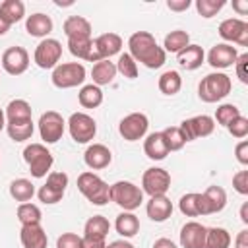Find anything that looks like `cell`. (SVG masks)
Instances as JSON below:
<instances>
[{"mask_svg": "<svg viewBox=\"0 0 248 248\" xmlns=\"http://www.w3.org/2000/svg\"><path fill=\"white\" fill-rule=\"evenodd\" d=\"M128 48H130V56L136 62H141L145 68L149 70H157L165 64L167 60V52L163 50V46L157 45L155 37L149 31H136L130 35L128 39Z\"/></svg>", "mask_w": 248, "mask_h": 248, "instance_id": "cell-1", "label": "cell"}, {"mask_svg": "<svg viewBox=\"0 0 248 248\" xmlns=\"http://www.w3.org/2000/svg\"><path fill=\"white\" fill-rule=\"evenodd\" d=\"M232 89V81L225 72H211L202 78L198 85V97L203 103H219L223 101Z\"/></svg>", "mask_w": 248, "mask_h": 248, "instance_id": "cell-2", "label": "cell"}, {"mask_svg": "<svg viewBox=\"0 0 248 248\" xmlns=\"http://www.w3.org/2000/svg\"><path fill=\"white\" fill-rule=\"evenodd\" d=\"M110 202H114L124 211H134L143 203V192L140 186H136L130 180H118L108 190Z\"/></svg>", "mask_w": 248, "mask_h": 248, "instance_id": "cell-3", "label": "cell"}, {"mask_svg": "<svg viewBox=\"0 0 248 248\" xmlns=\"http://www.w3.org/2000/svg\"><path fill=\"white\" fill-rule=\"evenodd\" d=\"M78 190L93 203V205H105L107 202H110L108 198V190L110 186L101 178L97 176L95 172L91 170H85L78 176Z\"/></svg>", "mask_w": 248, "mask_h": 248, "instance_id": "cell-4", "label": "cell"}, {"mask_svg": "<svg viewBox=\"0 0 248 248\" xmlns=\"http://www.w3.org/2000/svg\"><path fill=\"white\" fill-rule=\"evenodd\" d=\"M23 159H25V163L29 167L31 176H35V178L46 176L50 167H52V163H54V157L46 149L45 143H29L23 149Z\"/></svg>", "mask_w": 248, "mask_h": 248, "instance_id": "cell-5", "label": "cell"}, {"mask_svg": "<svg viewBox=\"0 0 248 248\" xmlns=\"http://www.w3.org/2000/svg\"><path fill=\"white\" fill-rule=\"evenodd\" d=\"M85 66L81 62H64L52 70V85L58 89H72L85 81Z\"/></svg>", "mask_w": 248, "mask_h": 248, "instance_id": "cell-6", "label": "cell"}, {"mask_svg": "<svg viewBox=\"0 0 248 248\" xmlns=\"http://www.w3.org/2000/svg\"><path fill=\"white\" fill-rule=\"evenodd\" d=\"M68 132L76 143H89L97 134V122L85 112H74L68 118Z\"/></svg>", "mask_w": 248, "mask_h": 248, "instance_id": "cell-7", "label": "cell"}, {"mask_svg": "<svg viewBox=\"0 0 248 248\" xmlns=\"http://www.w3.org/2000/svg\"><path fill=\"white\" fill-rule=\"evenodd\" d=\"M66 186H68V174L62 172V170H54V172H48L46 182L39 188L37 196L43 203L52 205V203H58L64 198Z\"/></svg>", "mask_w": 248, "mask_h": 248, "instance_id": "cell-8", "label": "cell"}, {"mask_svg": "<svg viewBox=\"0 0 248 248\" xmlns=\"http://www.w3.org/2000/svg\"><path fill=\"white\" fill-rule=\"evenodd\" d=\"M60 58H62V45H60V41L48 39V37L43 39V41L37 45L35 52H33L35 64H37L39 68H43V70H54V68L58 66Z\"/></svg>", "mask_w": 248, "mask_h": 248, "instance_id": "cell-9", "label": "cell"}, {"mask_svg": "<svg viewBox=\"0 0 248 248\" xmlns=\"http://www.w3.org/2000/svg\"><path fill=\"white\" fill-rule=\"evenodd\" d=\"M122 48V37L116 33H103L91 43V54L89 62H99V60H108L110 56L118 54Z\"/></svg>", "mask_w": 248, "mask_h": 248, "instance_id": "cell-10", "label": "cell"}, {"mask_svg": "<svg viewBox=\"0 0 248 248\" xmlns=\"http://www.w3.org/2000/svg\"><path fill=\"white\" fill-rule=\"evenodd\" d=\"M66 130V120L56 110H46L39 118V134L45 143H56Z\"/></svg>", "mask_w": 248, "mask_h": 248, "instance_id": "cell-11", "label": "cell"}, {"mask_svg": "<svg viewBox=\"0 0 248 248\" xmlns=\"http://www.w3.org/2000/svg\"><path fill=\"white\" fill-rule=\"evenodd\" d=\"M170 188V174L161 167H151L141 176V192H145L149 198L153 196H165Z\"/></svg>", "mask_w": 248, "mask_h": 248, "instance_id": "cell-12", "label": "cell"}, {"mask_svg": "<svg viewBox=\"0 0 248 248\" xmlns=\"http://www.w3.org/2000/svg\"><path fill=\"white\" fill-rule=\"evenodd\" d=\"M149 120L143 112H130L118 124V132L126 141H138L147 134Z\"/></svg>", "mask_w": 248, "mask_h": 248, "instance_id": "cell-13", "label": "cell"}, {"mask_svg": "<svg viewBox=\"0 0 248 248\" xmlns=\"http://www.w3.org/2000/svg\"><path fill=\"white\" fill-rule=\"evenodd\" d=\"M178 128L182 130L186 141H194L198 138L211 136L215 130V120L207 114H198V116H192L188 120H182Z\"/></svg>", "mask_w": 248, "mask_h": 248, "instance_id": "cell-14", "label": "cell"}, {"mask_svg": "<svg viewBox=\"0 0 248 248\" xmlns=\"http://www.w3.org/2000/svg\"><path fill=\"white\" fill-rule=\"evenodd\" d=\"M219 37L238 46H248V23L240 17H227L219 23Z\"/></svg>", "mask_w": 248, "mask_h": 248, "instance_id": "cell-15", "label": "cell"}, {"mask_svg": "<svg viewBox=\"0 0 248 248\" xmlns=\"http://www.w3.org/2000/svg\"><path fill=\"white\" fill-rule=\"evenodd\" d=\"M2 68L10 76H21L29 68V52L23 46H10L2 54Z\"/></svg>", "mask_w": 248, "mask_h": 248, "instance_id": "cell-16", "label": "cell"}, {"mask_svg": "<svg viewBox=\"0 0 248 248\" xmlns=\"http://www.w3.org/2000/svg\"><path fill=\"white\" fill-rule=\"evenodd\" d=\"M227 205V192L221 186H209L200 194V215H213Z\"/></svg>", "mask_w": 248, "mask_h": 248, "instance_id": "cell-17", "label": "cell"}, {"mask_svg": "<svg viewBox=\"0 0 248 248\" xmlns=\"http://www.w3.org/2000/svg\"><path fill=\"white\" fill-rule=\"evenodd\" d=\"M238 58V50L236 46L229 45V43H219L215 46H211V50L207 52V64L215 70H225L229 66H232Z\"/></svg>", "mask_w": 248, "mask_h": 248, "instance_id": "cell-18", "label": "cell"}, {"mask_svg": "<svg viewBox=\"0 0 248 248\" xmlns=\"http://www.w3.org/2000/svg\"><path fill=\"white\" fill-rule=\"evenodd\" d=\"M207 227L198 221H188L180 229V246L182 248H203Z\"/></svg>", "mask_w": 248, "mask_h": 248, "instance_id": "cell-19", "label": "cell"}, {"mask_svg": "<svg viewBox=\"0 0 248 248\" xmlns=\"http://www.w3.org/2000/svg\"><path fill=\"white\" fill-rule=\"evenodd\" d=\"M112 161V153L107 145L103 143H91L85 153H83V163L93 169V170H101V169H107Z\"/></svg>", "mask_w": 248, "mask_h": 248, "instance_id": "cell-20", "label": "cell"}, {"mask_svg": "<svg viewBox=\"0 0 248 248\" xmlns=\"http://www.w3.org/2000/svg\"><path fill=\"white\" fill-rule=\"evenodd\" d=\"M147 217L155 223H163L172 215V202L167 196H153L145 205Z\"/></svg>", "mask_w": 248, "mask_h": 248, "instance_id": "cell-21", "label": "cell"}, {"mask_svg": "<svg viewBox=\"0 0 248 248\" xmlns=\"http://www.w3.org/2000/svg\"><path fill=\"white\" fill-rule=\"evenodd\" d=\"M19 240L23 248H46L48 236L41 225H23L19 231Z\"/></svg>", "mask_w": 248, "mask_h": 248, "instance_id": "cell-22", "label": "cell"}, {"mask_svg": "<svg viewBox=\"0 0 248 248\" xmlns=\"http://www.w3.org/2000/svg\"><path fill=\"white\" fill-rule=\"evenodd\" d=\"M25 31L31 37L46 39V35L52 31V19H50V16L41 14V12L27 16V19H25Z\"/></svg>", "mask_w": 248, "mask_h": 248, "instance_id": "cell-23", "label": "cell"}, {"mask_svg": "<svg viewBox=\"0 0 248 248\" xmlns=\"http://www.w3.org/2000/svg\"><path fill=\"white\" fill-rule=\"evenodd\" d=\"M176 60L184 70H198L205 60V52L200 45H188L176 54Z\"/></svg>", "mask_w": 248, "mask_h": 248, "instance_id": "cell-24", "label": "cell"}, {"mask_svg": "<svg viewBox=\"0 0 248 248\" xmlns=\"http://www.w3.org/2000/svg\"><path fill=\"white\" fill-rule=\"evenodd\" d=\"M110 231V223L107 217L103 215H93L85 221L83 225V238H91V240H105L107 234Z\"/></svg>", "mask_w": 248, "mask_h": 248, "instance_id": "cell-25", "label": "cell"}, {"mask_svg": "<svg viewBox=\"0 0 248 248\" xmlns=\"http://www.w3.org/2000/svg\"><path fill=\"white\" fill-rule=\"evenodd\" d=\"M64 35L68 39H79V37H91V23L83 16H70L64 21Z\"/></svg>", "mask_w": 248, "mask_h": 248, "instance_id": "cell-26", "label": "cell"}, {"mask_svg": "<svg viewBox=\"0 0 248 248\" xmlns=\"http://www.w3.org/2000/svg\"><path fill=\"white\" fill-rule=\"evenodd\" d=\"M143 151L149 159L153 161H163L167 155H169V149L165 145V140H163V134L161 132H153L145 138L143 141Z\"/></svg>", "mask_w": 248, "mask_h": 248, "instance_id": "cell-27", "label": "cell"}, {"mask_svg": "<svg viewBox=\"0 0 248 248\" xmlns=\"http://www.w3.org/2000/svg\"><path fill=\"white\" fill-rule=\"evenodd\" d=\"M114 229L122 238H132L140 232V219L132 211H122L114 221Z\"/></svg>", "mask_w": 248, "mask_h": 248, "instance_id": "cell-28", "label": "cell"}, {"mask_svg": "<svg viewBox=\"0 0 248 248\" xmlns=\"http://www.w3.org/2000/svg\"><path fill=\"white\" fill-rule=\"evenodd\" d=\"M114 76H116V66H114V62H110V60H99V62H95L93 68H91V78H93V83H95L97 87L112 83Z\"/></svg>", "mask_w": 248, "mask_h": 248, "instance_id": "cell-29", "label": "cell"}, {"mask_svg": "<svg viewBox=\"0 0 248 248\" xmlns=\"http://www.w3.org/2000/svg\"><path fill=\"white\" fill-rule=\"evenodd\" d=\"M31 105L25 99H14L8 103L4 114L6 122H17V120H31Z\"/></svg>", "mask_w": 248, "mask_h": 248, "instance_id": "cell-30", "label": "cell"}, {"mask_svg": "<svg viewBox=\"0 0 248 248\" xmlns=\"http://www.w3.org/2000/svg\"><path fill=\"white\" fill-rule=\"evenodd\" d=\"M33 118L31 120H17V122H6V132L10 140L14 141H27L33 136Z\"/></svg>", "mask_w": 248, "mask_h": 248, "instance_id": "cell-31", "label": "cell"}, {"mask_svg": "<svg viewBox=\"0 0 248 248\" xmlns=\"http://www.w3.org/2000/svg\"><path fill=\"white\" fill-rule=\"evenodd\" d=\"M78 101H79V105L83 108H97L103 103V91L95 83H87V85H83L79 89Z\"/></svg>", "mask_w": 248, "mask_h": 248, "instance_id": "cell-32", "label": "cell"}, {"mask_svg": "<svg viewBox=\"0 0 248 248\" xmlns=\"http://www.w3.org/2000/svg\"><path fill=\"white\" fill-rule=\"evenodd\" d=\"M10 196H12L16 202L25 203V202H29V200L35 196V186H33V182L27 180V178H16V180H12V184H10Z\"/></svg>", "mask_w": 248, "mask_h": 248, "instance_id": "cell-33", "label": "cell"}, {"mask_svg": "<svg viewBox=\"0 0 248 248\" xmlns=\"http://www.w3.org/2000/svg\"><path fill=\"white\" fill-rule=\"evenodd\" d=\"M157 85H159V91L163 95H176L182 87V78L176 70H167V72L161 74Z\"/></svg>", "mask_w": 248, "mask_h": 248, "instance_id": "cell-34", "label": "cell"}, {"mask_svg": "<svg viewBox=\"0 0 248 248\" xmlns=\"http://www.w3.org/2000/svg\"><path fill=\"white\" fill-rule=\"evenodd\" d=\"M0 16L10 25H14L19 19H23V16H25V4L21 0H4L0 4Z\"/></svg>", "mask_w": 248, "mask_h": 248, "instance_id": "cell-35", "label": "cell"}, {"mask_svg": "<svg viewBox=\"0 0 248 248\" xmlns=\"http://www.w3.org/2000/svg\"><path fill=\"white\" fill-rule=\"evenodd\" d=\"M190 45V35L182 29H174L170 31L167 37H165V43H163V50L165 52H174L178 54L182 48H186Z\"/></svg>", "mask_w": 248, "mask_h": 248, "instance_id": "cell-36", "label": "cell"}, {"mask_svg": "<svg viewBox=\"0 0 248 248\" xmlns=\"http://www.w3.org/2000/svg\"><path fill=\"white\" fill-rule=\"evenodd\" d=\"M231 246V234L223 227H211L205 232L203 248H229Z\"/></svg>", "mask_w": 248, "mask_h": 248, "instance_id": "cell-37", "label": "cell"}, {"mask_svg": "<svg viewBox=\"0 0 248 248\" xmlns=\"http://www.w3.org/2000/svg\"><path fill=\"white\" fill-rule=\"evenodd\" d=\"M17 219H19L21 227L23 225H41L43 213H41L39 205L25 202V203H19V207H17Z\"/></svg>", "mask_w": 248, "mask_h": 248, "instance_id": "cell-38", "label": "cell"}, {"mask_svg": "<svg viewBox=\"0 0 248 248\" xmlns=\"http://www.w3.org/2000/svg\"><path fill=\"white\" fill-rule=\"evenodd\" d=\"M161 134H163V140H165V145H167L169 153L182 149L184 143H186V138H184V134H182V130L178 126H169Z\"/></svg>", "mask_w": 248, "mask_h": 248, "instance_id": "cell-39", "label": "cell"}, {"mask_svg": "<svg viewBox=\"0 0 248 248\" xmlns=\"http://www.w3.org/2000/svg\"><path fill=\"white\" fill-rule=\"evenodd\" d=\"M91 37H79V39H68V48L76 58L87 60L89 62V54H91Z\"/></svg>", "mask_w": 248, "mask_h": 248, "instance_id": "cell-40", "label": "cell"}, {"mask_svg": "<svg viewBox=\"0 0 248 248\" xmlns=\"http://www.w3.org/2000/svg\"><path fill=\"white\" fill-rule=\"evenodd\" d=\"M178 209L186 217H198L200 215V194L198 192L184 194L178 202Z\"/></svg>", "mask_w": 248, "mask_h": 248, "instance_id": "cell-41", "label": "cell"}, {"mask_svg": "<svg viewBox=\"0 0 248 248\" xmlns=\"http://www.w3.org/2000/svg\"><path fill=\"white\" fill-rule=\"evenodd\" d=\"M114 66H116V74H122L124 78H128V79L138 78V62H136L128 52L120 54V56H118V62H116Z\"/></svg>", "mask_w": 248, "mask_h": 248, "instance_id": "cell-42", "label": "cell"}, {"mask_svg": "<svg viewBox=\"0 0 248 248\" xmlns=\"http://www.w3.org/2000/svg\"><path fill=\"white\" fill-rule=\"evenodd\" d=\"M225 0H196V10L202 17L209 19L213 16H217L223 8H225Z\"/></svg>", "mask_w": 248, "mask_h": 248, "instance_id": "cell-43", "label": "cell"}, {"mask_svg": "<svg viewBox=\"0 0 248 248\" xmlns=\"http://www.w3.org/2000/svg\"><path fill=\"white\" fill-rule=\"evenodd\" d=\"M238 114H240V108H238L236 105H232V103H223V105H219L217 110H215V122L227 128L229 122L234 120Z\"/></svg>", "mask_w": 248, "mask_h": 248, "instance_id": "cell-44", "label": "cell"}, {"mask_svg": "<svg viewBox=\"0 0 248 248\" xmlns=\"http://www.w3.org/2000/svg\"><path fill=\"white\" fill-rule=\"evenodd\" d=\"M227 130H229V134H231L232 138H236V140L246 138V136H248V118L242 116V114H238L234 120L229 122Z\"/></svg>", "mask_w": 248, "mask_h": 248, "instance_id": "cell-45", "label": "cell"}, {"mask_svg": "<svg viewBox=\"0 0 248 248\" xmlns=\"http://www.w3.org/2000/svg\"><path fill=\"white\" fill-rule=\"evenodd\" d=\"M56 248H83V238L76 232H62L56 238Z\"/></svg>", "mask_w": 248, "mask_h": 248, "instance_id": "cell-46", "label": "cell"}, {"mask_svg": "<svg viewBox=\"0 0 248 248\" xmlns=\"http://www.w3.org/2000/svg\"><path fill=\"white\" fill-rule=\"evenodd\" d=\"M232 188L240 196H248V170H238L232 176Z\"/></svg>", "mask_w": 248, "mask_h": 248, "instance_id": "cell-47", "label": "cell"}, {"mask_svg": "<svg viewBox=\"0 0 248 248\" xmlns=\"http://www.w3.org/2000/svg\"><path fill=\"white\" fill-rule=\"evenodd\" d=\"M234 66H236V78H238L242 83H248V74H246V66H248V54H246V52L238 54V58H236V62H234Z\"/></svg>", "mask_w": 248, "mask_h": 248, "instance_id": "cell-48", "label": "cell"}, {"mask_svg": "<svg viewBox=\"0 0 248 248\" xmlns=\"http://www.w3.org/2000/svg\"><path fill=\"white\" fill-rule=\"evenodd\" d=\"M234 155H236V161H238L240 165H248V141H246V140H242V141L236 143Z\"/></svg>", "mask_w": 248, "mask_h": 248, "instance_id": "cell-49", "label": "cell"}, {"mask_svg": "<svg viewBox=\"0 0 248 248\" xmlns=\"http://www.w3.org/2000/svg\"><path fill=\"white\" fill-rule=\"evenodd\" d=\"M192 6L190 0H167V8L170 12H186Z\"/></svg>", "mask_w": 248, "mask_h": 248, "instance_id": "cell-50", "label": "cell"}, {"mask_svg": "<svg viewBox=\"0 0 248 248\" xmlns=\"http://www.w3.org/2000/svg\"><path fill=\"white\" fill-rule=\"evenodd\" d=\"M232 10H236L238 16H246L248 14V0H234Z\"/></svg>", "mask_w": 248, "mask_h": 248, "instance_id": "cell-51", "label": "cell"}, {"mask_svg": "<svg viewBox=\"0 0 248 248\" xmlns=\"http://www.w3.org/2000/svg\"><path fill=\"white\" fill-rule=\"evenodd\" d=\"M234 248H248V231H240L236 240H234Z\"/></svg>", "mask_w": 248, "mask_h": 248, "instance_id": "cell-52", "label": "cell"}, {"mask_svg": "<svg viewBox=\"0 0 248 248\" xmlns=\"http://www.w3.org/2000/svg\"><path fill=\"white\" fill-rule=\"evenodd\" d=\"M83 238V236H81ZM83 248H108V244L105 240H91V238H83Z\"/></svg>", "mask_w": 248, "mask_h": 248, "instance_id": "cell-53", "label": "cell"}, {"mask_svg": "<svg viewBox=\"0 0 248 248\" xmlns=\"http://www.w3.org/2000/svg\"><path fill=\"white\" fill-rule=\"evenodd\" d=\"M153 248H178L170 238H157L153 242Z\"/></svg>", "mask_w": 248, "mask_h": 248, "instance_id": "cell-54", "label": "cell"}, {"mask_svg": "<svg viewBox=\"0 0 248 248\" xmlns=\"http://www.w3.org/2000/svg\"><path fill=\"white\" fill-rule=\"evenodd\" d=\"M108 248H134V244H132V242H128L126 238H120V240L110 242V244H108Z\"/></svg>", "mask_w": 248, "mask_h": 248, "instance_id": "cell-55", "label": "cell"}, {"mask_svg": "<svg viewBox=\"0 0 248 248\" xmlns=\"http://www.w3.org/2000/svg\"><path fill=\"white\" fill-rule=\"evenodd\" d=\"M240 221L244 225H248V202H244L242 207H240Z\"/></svg>", "mask_w": 248, "mask_h": 248, "instance_id": "cell-56", "label": "cell"}, {"mask_svg": "<svg viewBox=\"0 0 248 248\" xmlns=\"http://www.w3.org/2000/svg\"><path fill=\"white\" fill-rule=\"evenodd\" d=\"M10 27H12V25H10V23H8V21H6L2 16H0V37H2V35H6Z\"/></svg>", "mask_w": 248, "mask_h": 248, "instance_id": "cell-57", "label": "cell"}, {"mask_svg": "<svg viewBox=\"0 0 248 248\" xmlns=\"http://www.w3.org/2000/svg\"><path fill=\"white\" fill-rule=\"evenodd\" d=\"M6 128V114H4V110L0 108V132Z\"/></svg>", "mask_w": 248, "mask_h": 248, "instance_id": "cell-58", "label": "cell"}]
</instances>
